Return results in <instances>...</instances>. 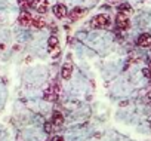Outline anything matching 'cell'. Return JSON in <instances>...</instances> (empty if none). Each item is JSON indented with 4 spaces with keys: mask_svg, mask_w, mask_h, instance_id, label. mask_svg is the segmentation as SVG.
<instances>
[{
    "mask_svg": "<svg viewBox=\"0 0 151 141\" xmlns=\"http://www.w3.org/2000/svg\"><path fill=\"white\" fill-rule=\"evenodd\" d=\"M31 25H33L34 28H43V27L46 25V22H45L43 20H39V18H33V22H31Z\"/></svg>",
    "mask_w": 151,
    "mask_h": 141,
    "instance_id": "11",
    "label": "cell"
},
{
    "mask_svg": "<svg viewBox=\"0 0 151 141\" xmlns=\"http://www.w3.org/2000/svg\"><path fill=\"white\" fill-rule=\"evenodd\" d=\"M53 141H65V140H64L62 137H55V138H53Z\"/></svg>",
    "mask_w": 151,
    "mask_h": 141,
    "instance_id": "15",
    "label": "cell"
},
{
    "mask_svg": "<svg viewBox=\"0 0 151 141\" xmlns=\"http://www.w3.org/2000/svg\"><path fill=\"white\" fill-rule=\"evenodd\" d=\"M116 24H117L119 30H127L129 28V15L123 14V12H119V15L116 18Z\"/></svg>",
    "mask_w": 151,
    "mask_h": 141,
    "instance_id": "2",
    "label": "cell"
},
{
    "mask_svg": "<svg viewBox=\"0 0 151 141\" xmlns=\"http://www.w3.org/2000/svg\"><path fill=\"white\" fill-rule=\"evenodd\" d=\"M71 73H73V65H71V62H65L64 67H62V70H61V77L67 80V79L71 77Z\"/></svg>",
    "mask_w": 151,
    "mask_h": 141,
    "instance_id": "8",
    "label": "cell"
},
{
    "mask_svg": "<svg viewBox=\"0 0 151 141\" xmlns=\"http://www.w3.org/2000/svg\"><path fill=\"white\" fill-rule=\"evenodd\" d=\"M47 45H49L50 49H55V48L58 46V37H56L55 34H52V36L49 37V40H47Z\"/></svg>",
    "mask_w": 151,
    "mask_h": 141,
    "instance_id": "12",
    "label": "cell"
},
{
    "mask_svg": "<svg viewBox=\"0 0 151 141\" xmlns=\"http://www.w3.org/2000/svg\"><path fill=\"white\" fill-rule=\"evenodd\" d=\"M18 3H19L21 6H27V5H28V0H18Z\"/></svg>",
    "mask_w": 151,
    "mask_h": 141,
    "instance_id": "14",
    "label": "cell"
},
{
    "mask_svg": "<svg viewBox=\"0 0 151 141\" xmlns=\"http://www.w3.org/2000/svg\"><path fill=\"white\" fill-rule=\"evenodd\" d=\"M138 45L142 46V48H148V46H151V34H148V33L141 34V36L138 37Z\"/></svg>",
    "mask_w": 151,
    "mask_h": 141,
    "instance_id": "7",
    "label": "cell"
},
{
    "mask_svg": "<svg viewBox=\"0 0 151 141\" xmlns=\"http://www.w3.org/2000/svg\"><path fill=\"white\" fill-rule=\"evenodd\" d=\"M119 12H123V14H127V15H129V14L132 12V8H130L127 3H123V5L119 6Z\"/></svg>",
    "mask_w": 151,
    "mask_h": 141,
    "instance_id": "13",
    "label": "cell"
},
{
    "mask_svg": "<svg viewBox=\"0 0 151 141\" xmlns=\"http://www.w3.org/2000/svg\"><path fill=\"white\" fill-rule=\"evenodd\" d=\"M148 65H150V68H148V70L151 72V58H150V61H148Z\"/></svg>",
    "mask_w": 151,
    "mask_h": 141,
    "instance_id": "16",
    "label": "cell"
},
{
    "mask_svg": "<svg viewBox=\"0 0 151 141\" xmlns=\"http://www.w3.org/2000/svg\"><path fill=\"white\" fill-rule=\"evenodd\" d=\"M18 21H19V24H21V25H24V27H30V25H31V22H33V17H31L27 11H22V12L19 14Z\"/></svg>",
    "mask_w": 151,
    "mask_h": 141,
    "instance_id": "5",
    "label": "cell"
},
{
    "mask_svg": "<svg viewBox=\"0 0 151 141\" xmlns=\"http://www.w3.org/2000/svg\"><path fill=\"white\" fill-rule=\"evenodd\" d=\"M58 92H59L58 85H56V83H52V85L45 91V100H47V101H55L56 97H58Z\"/></svg>",
    "mask_w": 151,
    "mask_h": 141,
    "instance_id": "3",
    "label": "cell"
},
{
    "mask_svg": "<svg viewBox=\"0 0 151 141\" xmlns=\"http://www.w3.org/2000/svg\"><path fill=\"white\" fill-rule=\"evenodd\" d=\"M64 123V116L59 113V111H55L53 114H52V120H50V125L53 126V128H59L61 125Z\"/></svg>",
    "mask_w": 151,
    "mask_h": 141,
    "instance_id": "6",
    "label": "cell"
},
{
    "mask_svg": "<svg viewBox=\"0 0 151 141\" xmlns=\"http://www.w3.org/2000/svg\"><path fill=\"white\" fill-rule=\"evenodd\" d=\"M92 25L95 28H107L110 25V18L107 15H98L92 20Z\"/></svg>",
    "mask_w": 151,
    "mask_h": 141,
    "instance_id": "1",
    "label": "cell"
},
{
    "mask_svg": "<svg viewBox=\"0 0 151 141\" xmlns=\"http://www.w3.org/2000/svg\"><path fill=\"white\" fill-rule=\"evenodd\" d=\"M47 6H49L47 0H33V3H31V8L40 14H45L47 11Z\"/></svg>",
    "mask_w": 151,
    "mask_h": 141,
    "instance_id": "4",
    "label": "cell"
},
{
    "mask_svg": "<svg viewBox=\"0 0 151 141\" xmlns=\"http://www.w3.org/2000/svg\"><path fill=\"white\" fill-rule=\"evenodd\" d=\"M83 14H85L83 9H80V8H74V9L70 12V20H71V21H76V20H79Z\"/></svg>",
    "mask_w": 151,
    "mask_h": 141,
    "instance_id": "10",
    "label": "cell"
},
{
    "mask_svg": "<svg viewBox=\"0 0 151 141\" xmlns=\"http://www.w3.org/2000/svg\"><path fill=\"white\" fill-rule=\"evenodd\" d=\"M53 14H55V17L56 18H64V17H67V8L64 6V5H55L53 6Z\"/></svg>",
    "mask_w": 151,
    "mask_h": 141,
    "instance_id": "9",
    "label": "cell"
}]
</instances>
